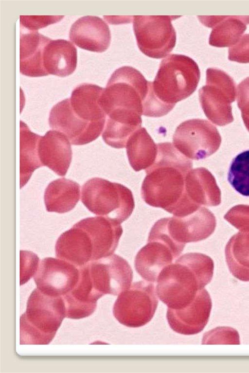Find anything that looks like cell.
<instances>
[{
	"label": "cell",
	"mask_w": 249,
	"mask_h": 373,
	"mask_svg": "<svg viewBox=\"0 0 249 373\" xmlns=\"http://www.w3.org/2000/svg\"><path fill=\"white\" fill-rule=\"evenodd\" d=\"M149 81L131 66L116 70L99 100L107 115L102 138L115 148H123L129 138L142 124V115Z\"/></svg>",
	"instance_id": "cell-1"
},
{
	"label": "cell",
	"mask_w": 249,
	"mask_h": 373,
	"mask_svg": "<svg viewBox=\"0 0 249 373\" xmlns=\"http://www.w3.org/2000/svg\"><path fill=\"white\" fill-rule=\"evenodd\" d=\"M154 162L145 169L141 195L149 205L175 214L185 192V178L192 161L170 142L159 143Z\"/></svg>",
	"instance_id": "cell-2"
},
{
	"label": "cell",
	"mask_w": 249,
	"mask_h": 373,
	"mask_svg": "<svg viewBox=\"0 0 249 373\" xmlns=\"http://www.w3.org/2000/svg\"><path fill=\"white\" fill-rule=\"evenodd\" d=\"M213 268L212 259L205 254H183L160 273L157 280V295L168 308H184L211 282Z\"/></svg>",
	"instance_id": "cell-3"
},
{
	"label": "cell",
	"mask_w": 249,
	"mask_h": 373,
	"mask_svg": "<svg viewBox=\"0 0 249 373\" xmlns=\"http://www.w3.org/2000/svg\"><path fill=\"white\" fill-rule=\"evenodd\" d=\"M200 72L196 63L183 54H171L160 62L150 91L156 117L168 114L176 104L196 89Z\"/></svg>",
	"instance_id": "cell-4"
},
{
	"label": "cell",
	"mask_w": 249,
	"mask_h": 373,
	"mask_svg": "<svg viewBox=\"0 0 249 373\" xmlns=\"http://www.w3.org/2000/svg\"><path fill=\"white\" fill-rule=\"evenodd\" d=\"M65 317L62 296H51L35 288L20 317V344H49Z\"/></svg>",
	"instance_id": "cell-5"
},
{
	"label": "cell",
	"mask_w": 249,
	"mask_h": 373,
	"mask_svg": "<svg viewBox=\"0 0 249 373\" xmlns=\"http://www.w3.org/2000/svg\"><path fill=\"white\" fill-rule=\"evenodd\" d=\"M81 201L94 214L112 219L120 224L128 219L135 207L129 189L100 178H92L84 184Z\"/></svg>",
	"instance_id": "cell-6"
},
{
	"label": "cell",
	"mask_w": 249,
	"mask_h": 373,
	"mask_svg": "<svg viewBox=\"0 0 249 373\" xmlns=\"http://www.w3.org/2000/svg\"><path fill=\"white\" fill-rule=\"evenodd\" d=\"M236 93L235 83L230 75L218 69H207L206 85L199 90L198 94L208 119L220 126L232 122L231 104L234 101Z\"/></svg>",
	"instance_id": "cell-7"
},
{
	"label": "cell",
	"mask_w": 249,
	"mask_h": 373,
	"mask_svg": "<svg viewBox=\"0 0 249 373\" xmlns=\"http://www.w3.org/2000/svg\"><path fill=\"white\" fill-rule=\"evenodd\" d=\"M154 285L147 281L133 283L118 296L113 307V313L122 324L137 328L149 322L158 304Z\"/></svg>",
	"instance_id": "cell-8"
},
{
	"label": "cell",
	"mask_w": 249,
	"mask_h": 373,
	"mask_svg": "<svg viewBox=\"0 0 249 373\" xmlns=\"http://www.w3.org/2000/svg\"><path fill=\"white\" fill-rule=\"evenodd\" d=\"M179 17H133L134 32L140 50L153 58L160 59L167 56L176 42V33L171 21Z\"/></svg>",
	"instance_id": "cell-9"
},
{
	"label": "cell",
	"mask_w": 249,
	"mask_h": 373,
	"mask_svg": "<svg viewBox=\"0 0 249 373\" xmlns=\"http://www.w3.org/2000/svg\"><path fill=\"white\" fill-rule=\"evenodd\" d=\"M221 142L216 128L206 120L193 119L181 123L173 137V144L189 159L199 160L214 153Z\"/></svg>",
	"instance_id": "cell-10"
},
{
	"label": "cell",
	"mask_w": 249,
	"mask_h": 373,
	"mask_svg": "<svg viewBox=\"0 0 249 373\" xmlns=\"http://www.w3.org/2000/svg\"><path fill=\"white\" fill-rule=\"evenodd\" d=\"M86 266L97 300L105 294L119 295L131 286L133 270L126 260L117 254L89 262Z\"/></svg>",
	"instance_id": "cell-11"
},
{
	"label": "cell",
	"mask_w": 249,
	"mask_h": 373,
	"mask_svg": "<svg viewBox=\"0 0 249 373\" xmlns=\"http://www.w3.org/2000/svg\"><path fill=\"white\" fill-rule=\"evenodd\" d=\"M180 254L165 235L150 230L147 243L135 257V269L144 280L154 283L162 270L175 261Z\"/></svg>",
	"instance_id": "cell-12"
},
{
	"label": "cell",
	"mask_w": 249,
	"mask_h": 373,
	"mask_svg": "<svg viewBox=\"0 0 249 373\" xmlns=\"http://www.w3.org/2000/svg\"><path fill=\"white\" fill-rule=\"evenodd\" d=\"M49 124L53 129L64 134L71 144L80 145L98 138L106 123L89 122L80 118L73 111L70 98H67L52 107Z\"/></svg>",
	"instance_id": "cell-13"
},
{
	"label": "cell",
	"mask_w": 249,
	"mask_h": 373,
	"mask_svg": "<svg viewBox=\"0 0 249 373\" xmlns=\"http://www.w3.org/2000/svg\"><path fill=\"white\" fill-rule=\"evenodd\" d=\"M160 219L171 238L184 248L187 243L205 239L213 233L216 226L214 215L203 207L183 216L174 215Z\"/></svg>",
	"instance_id": "cell-14"
},
{
	"label": "cell",
	"mask_w": 249,
	"mask_h": 373,
	"mask_svg": "<svg viewBox=\"0 0 249 373\" xmlns=\"http://www.w3.org/2000/svg\"><path fill=\"white\" fill-rule=\"evenodd\" d=\"M79 276L78 267L62 259L47 257L40 262L34 280L42 292L63 296L73 289Z\"/></svg>",
	"instance_id": "cell-15"
},
{
	"label": "cell",
	"mask_w": 249,
	"mask_h": 373,
	"mask_svg": "<svg viewBox=\"0 0 249 373\" xmlns=\"http://www.w3.org/2000/svg\"><path fill=\"white\" fill-rule=\"evenodd\" d=\"M212 306L210 296L203 288L186 307L179 309L168 308L167 320L171 328L178 333L184 335L197 334L206 325Z\"/></svg>",
	"instance_id": "cell-16"
},
{
	"label": "cell",
	"mask_w": 249,
	"mask_h": 373,
	"mask_svg": "<svg viewBox=\"0 0 249 373\" xmlns=\"http://www.w3.org/2000/svg\"><path fill=\"white\" fill-rule=\"evenodd\" d=\"M75 225L85 230L91 240L92 261L112 254L123 231L120 223L102 216L88 217Z\"/></svg>",
	"instance_id": "cell-17"
},
{
	"label": "cell",
	"mask_w": 249,
	"mask_h": 373,
	"mask_svg": "<svg viewBox=\"0 0 249 373\" xmlns=\"http://www.w3.org/2000/svg\"><path fill=\"white\" fill-rule=\"evenodd\" d=\"M69 38L81 49L102 53L110 45L111 34L108 25L103 19L86 16L79 18L72 24Z\"/></svg>",
	"instance_id": "cell-18"
},
{
	"label": "cell",
	"mask_w": 249,
	"mask_h": 373,
	"mask_svg": "<svg viewBox=\"0 0 249 373\" xmlns=\"http://www.w3.org/2000/svg\"><path fill=\"white\" fill-rule=\"evenodd\" d=\"M183 201L194 208L213 206L221 202V193L214 178L204 167L192 169L185 178Z\"/></svg>",
	"instance_id": "cell-19"
},
{
	"label": "cell",
	"mask_w": 249,
	"mask_h": 373,
	"mask_svg": "<svg viewBox=\"0 0 249 373\" xmlns=\"http://www.w3.org/2000/svg\"><path fill=\"white\" fill-rule=\"evenodd\" d=\"M71 143L64 134L55 130H49L40 137L38 154L42 165L59 176H65L72 160Z\"/></svg>",
	"instance_id": "cell-20"
},
{
	"label": "cell",
	"mask_w": 249,
	"mask_h": 373,
	"mask_svg": "<svg viewBox=\"0 0 249 373\" xmlns=\"http://www.w3.org/2000/svg\"><path fill=\"white\" fill-rule=\"evenodd\" d=\"M55 249L57 258L78 267L92 261L91 240L85 230L75 224L60 235L57 240Z\"/></svg>",
	"instance_id": "cell-21"
},
{
	"label": "cell",
	"mask_w": 249,
	"mask_h": 373,
	"mask_svg": "<svg viewBox=\"0 0 249 373\" xmlns=\"http://www.w3.org/2000/svg\"><path fill=\"white\" fill-rule=\"evenodd\" d=\"M205 26L212 28L209 43L216 47H231L242 36L249 24V16H198Z\"/></svg>",
	"instance_id": "cell-22"
},
{
	"label": "cell",
	"mask_w": 249,
	"mask_h": 373,
	"mask_svg": "<svg viewBox=\"0 0 249 373\" xmlns=\"http://www.w3.org/2000/svg\"><path fill=\"white\" fill-rule=\"evenodd\" d=\"M50 38L31 31L20 36V72L30 77L49 75L43 66V53Z\"/></svg>",
	"instance_id": "cell-23"
},
{
	"label": "cell",
	"mask_w": 249,
	"mask_h": 373,
	"mask_svg": "<svg viewBox=\"0 0 249 373\" xmlns=\"http://www.w3.org/2000/svg\"><path fill=\"white\" fill-rule=\"evenodd\" d=\"M77 61V49L68 40L51 39L44 49L43 66L48 74L67 76L75 71Z\"/></svg>",
	"instance_id": "cell-24"
},
{
	"label": "cell",
	"mask_w": 249,
	"mask_h": 373,
	"mask_svg": "<svg viewBox=\"0 0 249 373\" xmlns=\"http://www.w3.org/2000/svg\"><path fill=\"white\" fill-rule=\"evenodd\" d=\"M103 89L92 84L83 83L77 86L70 98L74 113L87 122L106 123L107 115L99 103Z\"/></svg>",
	"instance_id": "cell-25"
},
{
	"label": "cell",
	"mask_w": 249,
	"mask_h": 373,
	"mask_svg": "<svg viewBox=\"0 0 249 373\" xmlns=\"http://www.w3.org/2000/svg\"><path fill=\"white\" fill-rule=\"evenodd\" d=\"M80 188L76 182L65 178L52 181L44 193L46 210L59 213L71 211L79 200Z\"/></svg>",
	"instance_id": "cell-26"
},
{
	"label": "cell",
	"mask_w": 249,
	"mask_h": 373,
	"mask_svg": "<svg viewBox=\"0 0 249 373\" xmlns=\"http://www.w3.org/2000/svg\"><path fill=\"white\" fill-rule=\"evenodd\" d=\"M125 146L129 164L136 172L146 169L156 159L158 145L144 127L133 133Z\"/></svg>",
	"instance_id": "cell-27"
},
{
	"label": "cell",
	"mask_w": 249,
	"mask_h": 373,
	"mask_svg": "<svg viewBox=\"0 0 249 373\" xmlns=\"http://www.w3.org/2000/svg\"><path fill=\"white\" fill-rule=\"evenodd\" d=\"M225 256L233 276L249 281V231H240L231 237L225 248Z\"/></svg>",
	"instance_id": "cell-28"
},
{
	"label": "cell",
	"mask_w": 249,
	"mask_h": 373,
	"mask_svg": "<svg viewBox=\"0 0 249 373\" xmlns=\"http://www.w3.org/2000/svg\"><path fill=\"white\" fill-rule=\"evenodd\" d=\"M40 137L32 132L26 124L20 121V188L28 181L34 171L43 166L38 154V143Z\"/></svg>",
	"instance_id": "cell-29"
},
{
	"label": "cell",
	"mask_w": 249,
	"mask_h": 373,
	"mask_svg": "<svg viewBox=\"0 0 249 373\" xmlns=\"http://www.w3.org/2000/svg\"><path fill=\"white\" fill-rule=\"evenodd\" d=\"M228 180L240 194L249 196V150L238 154L232 160Z\"/></svg>",
	"instance_id": "cell-30"
},
{
	"label": "cell",
	"mask_w": 249,
	"mask_h": 373,
	"mask_svg": "<svg viewBox=\"0 0 249 373\" xmlns=\"http://www.w3.org/2000/svg\"><path fill=\"white\" fill-rule=\"evenodd\" d=\"M203 344H240L239 335L234 329L230 327H217L206 333Z\"/></svg>",
	"instance_id": "cell-31"
},
{
	"label": "cell",
	"mask_w": 249,
	"mask_h": 373,
	"mask_svg": "<svg viewBox=\"0 0 249 373\" xmlns=\"http://www.w3.org/2000/svg\"><path fill=\"white\" fill-rule=\"evenodd\" d=\"M39 259L37 255L29 251L20 250V285L28 282L36 273Z\"/></svg>",
	"instance_id": "cell-32"
},
{
	"label": "cell",
	"mask_w": 249,
	"mask_h": 373,
	"mask_svg": "<svg viewBox=\"0 0 249 373\" xmlns=\"http://www.w3.org/2000/svg\"><path fill=\"white\" fill-rule=\"evenodd\" d=\"M224 218L240 231H249V206H235L228 211Z\"/></svg>",
	"instance_id": "cell-33"
},
{
	"label": "cell",
	"mask_w": 249,
	"mask_h": 373,
	"mask_svg": "<svg viewBox=\"0 0 249 373\" xmlns=\"http://www.w3.org/2000/svg\"><path fill=\"white\" fill-rule=\"evenodd\" d=\"M237 103L245 125L249 131V77L242 80L237 88Z\"/></svg>",
	"instance_id": "cell-34"
},
{
	"label": "cell",
	"mask_w": 249,
	"mask_h": 373,
	"mask_svg": "<svg viewBox=\"0 0 249 373\" xmlns=\"http://www.w3.org/2000/svg\"><path fill=\"white\" fill-rule=\"evenodd\" d=\"M228 59L241 63H249V34L241 36L238 42L229 48Z\"/></svg>",
	"instance_id": "cell-35"
},
{
	"label": "cell",
	"mask_w": 249,
	"mask_h": 373,
	"mask_svg": "<svg viewBox=\"0 0 249 373\" xmlns=\"http://www.w3.org/2000/svg\"><path fill=\"white\" fill-rule=\"evenodd\" d=\"M21 25L31 31H37L50 24L60 21L64 16H20Z\"/></svg>",
	"instance_id": "cell-36"
}]
</instances>
